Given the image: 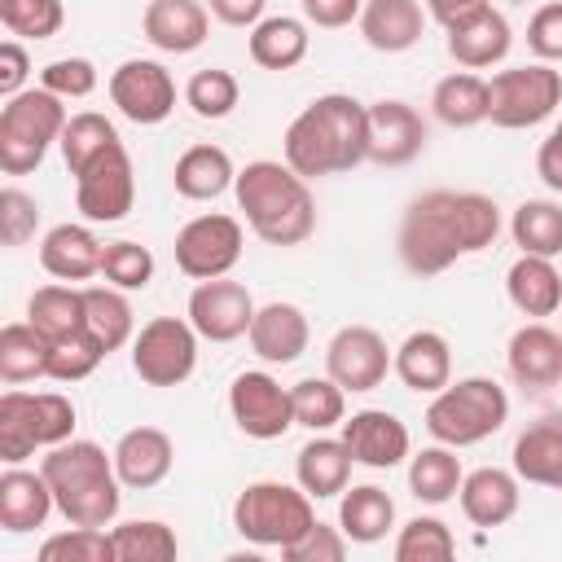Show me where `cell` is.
Here are the masks:
<instances>
[{
    "label": "cell",
    "mask_w": 562,
    "mask_h": 562,
    "mask_svg": "<svg viewBox=\"0 0 562 562\" xmlns=\"http://www.w3.org/2000/svg\"><path fill=\"white\" fill-rule=\"evenodd\" d=\"M496 233H501L496 198L479 189H426L404 206L395 250L413 277H439L457 259L487 250Z\"/></svg>",
    "instance_id": "6da1fadb"
},
{
    "label": "cell",
    "mask_w": 562,
    "mask_h": 562,
    "mask_svg": "<svg viewBox=\"0 0 562 562\" xmlns=\"http://www.w3.org/2000/svg\"><path fill=\"white\" fill-rule=\"evenodd\" d=\"M281 158L303 180L342 176L369 162V105L351 92H325L307 101L281 136Z\"/></svg>",
    "instance_id": "7a4b0ae2"
},
{
    "label": "cell",
    "mask_w": 562,
    "mask_h": 562,
    "mask_svg": "<svg viewBox=\"0 0 562 562\" xmlns=\"http://www.w3.org/2000/svg\"><path fill=\"white\" fill-rule=\"evenodd\" d=\"M237 211L268 246H303L316 228V198L307 180L281 158H255L237 171Z\"/></svg>",
    "instance_id": "3957f363"
},
{
    "label": "cell",
    "mask_w": 562,
    "mask_h": 562,
    "mask_svg": "<svg viewBox=\"0 0 562 562\" xmlns=\"http://www.w3.org/2000/svg\"><path fill=\"white\" fill-rule=\"evenodd\" d=\"M57 514L75 527H110L119 518L123 505V483L114 470V452H105L92 439H66L57 448H48V457L40 461Z\"/></svg>",
    "instance_id": "277c9868"
},
{
    "label": "cell",
    "mask_w": 562,
    "mask_h": 562,
    "mask_svg": "<svg viewBox=\"0 0 562 562\" xmlns=\"http://www.w3.org/2000/svg\"><path fill=\"white\" fill-rule=\"evenodd\" d=\"M422 422H426L435 443L470 448V443L492 439L509 422V395L496 378H483V373L457 378V382H448L443 391L430 395Z\"/></svg>",
    "instance_id": "5b68a950"
},
{
    "label": "cell",
    "mask_w": 562,
    "mask_h": 562,
    "mask_svg": "<svg viewBox=\"0 0 562 562\" xmlns=\"http://www.w3.org/2000/svg\"><path fill=\"white\" fill-rule=\"evenodd\" d=\"M70 114L57 92L48 88H22L18 97H4L0 110V171L26 176L44 162L53 145H61Z\"/></svg>",
    "instance_id": "8992f818"
},
{
    "label": "cell",
    "mask_w": 562,
    "mask_h": 562,
    "mask_svg": "<svg viewBox=\"0 0 562 562\" xmlns=\"http://www.w3.org/2000/svg\"><path fill=\"white\" fill-rule=\"evenodd\" d=\"M75 435V404L61 391H18L0 395V461L22 465L35 448H57Z\"/></svg>",
    "instance_id": "52a82bcc"
},
{
    "label": "cell",
    "mask_w": 562,
    "mask_h": 562,
    "mask_svg": "<svg viewBox=\"0 0 562 562\" xmlns=\"http://www.w3.org/2000/svg\"><path fill=\"white\" fill-rule=\"evenodd\" d=\"M316 522L312 496L281 479H255L233 501V527L259 549H290Z\"/></svg>",
    "instance_id": "ba28073f"
},
{
    "label": "cell",
    "mask_w": 562,
    "mask_h": 562,
    "mask_svg": "<svg viewBox=\"0 0 562 562\" xmlns=\"http://www.w3.org/2000/svg\"><path fill=\"white\" fill-rule=\"evenodd\" d=\"M487 97H492V105H487L492 127L522 132V127L544 123L562 105V75L549 61L509 66L487 79Z\"/></svg>",
    "instance_id": "9c48e42d"
},
{
    "label": "cell",
    "mask_w": 562,
    "mask_h": 562,
    "mask_svg": "<svg viewBox=\"0 0 562 562\" xmlns=\"http://www.w3.org/2000/svg\"><path fill=\"white\" fill-rule=\"evenodd\" d=\"M198 329L189 316H154L132 338V373L145 386H180L198 369Z\"/></svg>",
    "instance_id": "30bf717a"
},
{
    "label": "cell",
    "mask_w": 562,
    "mask_h": 562,
    "mask_svg": "<svg viewBox=\"0 0 562 562\" xmlns=\"http://www.w3.org/2000/svg\"><path fill=\"white\" fill-rule=\"evenodd\" d=\"M241 246H246L241 220L224 215V211H206V215H193L176 233V268L189 281L228 277L237 268V259H241Z\"/></svg>",
    "instance_id": "8fae6325"
},
{
    "label": "cell",
    "mask_w": 562,
    "mask_h": 562,
    "mask_svg": "<svg viewBox=\"0 0 562 562\" xmlns=\"http://www.w3.org/2000/svg\"><path fill=\"white\" fill-rule=\"evenodd\" d=\"M136 202V171L123 140L101 149L79 176H75V206L88 224H119Z\"/></svg>",
    "instance_id": "7c38bea8"
},
{
    "label": "cell",
    "mask_w": 562,
    "mask_h": 562,
    "mask_svg": "<svg viewBox=\"0 0 562 562\" xmlns=\"http://www.w3.org/2000/svg\"><path fill=\"white\" fill-rule=\"evenodd\" d=\"M228 413H233V426L246 435V439H281L290 426H294V400H290V386H281L268 369H246L233 378L228 386Z\"/></svg>",
    "instance_id": "4fadbf2b"
},
{
    "label": "cell",
    "mask_w": 562,
    "mask_h": 562,
    "mask_svg": "<svg viewBox=\"0 0 562 562\" xmlns=\"http://www.w3.org/2000/svg\"><path fill=\"white\" fill-rule=\"evenodd\" d=\"M110 101L127 123L154 127L176 110V79L154 57H127L110 70Z\"/></svg>",
    "instance_id": "5bb4252c"
},
{
    "label": "cell",
    "mask_w": 562,
    "mask_h": 562,
    "mask_svg": "<svg viewBox=\"0 0 562 562\" xmlns=\"http://www.w3.org/2000/svg\"><path fill=\"white\" fill-rule=\"evenodd\" d=\"M391 364H395V351L386 347V338L373 325H342L325 347V373L351 395L378 391L386 382Z\"/></svg>",
    "instance_id": "9a60e30c"
},
{
    "label": "cell",
    "mask_w": 562,
    "mask_h": 562,
    "mask_svg": "<svg viewBox=\"0 0 562 562\" xmlns=\"http://www.w3.org/2000/svg\"><path fill=\"white\" fill-rule=\"evenodd\" d=\"M255 312H259V307H255L250 290H246L241 281H233V277L198 281L193 294H189V307H184L189 325H193L206 342H233V338H241V334L250 329Z\"/></svg>",
    "instance_id": "2e32d148"
},
{
    "label": "cell",
    "mask_w": 562,
    "mask_h": 562,
    "mask_svg": "<svg viewBox=\"0 0 562 562\" xmlns=\"http://www.w3.org/2000/svg\"><path fill=\"white\" fill-rule=\"evenodd\" d=\"M426 119L400 101V97H382L369 105V162L378 167H408L422 149H426Z\"/></svg>",
    "instance_id": "e0dca14e"
},
{
    "label": "cell",
    "mask_w": 562,
    "mask_h": 562,
    "mask_svg": "<svg viewBox=\"0 0 562 562\" xmlns=\"http://www.w3.org/2000/svg\"><path fill=\"white\" fill-rule=\"evenodd\" d=\"M342 443L351 452L356 465H369V470H395L400 461L413 457V439H408V426L386 413V408H360L342 422Z\"/></svg>",
    "instance_id": "ac0fdd59"
},
{
    "label": "cell",
    "mask_w": 562,
    "mask_h": 562,
    "mask_svg": "<svg viewBox=\"0 0 562 562\" xmlns=\"http://www.w3.org/2000/svg\"><path fill=\"white\" fill-rule=\"evenodd\" d=\"M448 31V57L461 66V70H487V66H496V61H505L509 57V44H514V31H509V18L501 13V9H492V4H483V9H474V13H465V18H457L452 26H443Z\"/></svg>",
    "instance_id": "d6986e66"
},
{
    "label": "cell",
    "mask_w": 562,
    "mask_h": 562,
    "mask_svg": "<svg viewBox=\"0 0 562 562\" xmlns=\"http://www.w3.org/2000/svg\"><path fill=\"white\" fill-rule=\"evenodd\" d=\"M140 31L158 53L184 57L211 40V9L206 0H149Z\"/></svg>",
    "instance_id": "ffe728a7"
},
{
    "label": "cell",
    "mask_w": 562,
    "mask_h": 562,
    "mask_svg": "<svg viewBox=\"0 0 562 562\" xmlns=\"http://www.w3.org/2000/svg\"><path fill=\"white\" fill-rule=\"evenodd\" d=\"M505 364H509V378L522 391H549V386H558L562 382V334L549 329L544 321L518 325L509 334Z\"/></svg>",
    "instance_id": "44dd1931"
},
{
    "label": "cell",
    "mask_w": 562,
    "mask_h": 562,
    "mask_svg": "<svg viewBox=\"0 0 562 562\" xmlns=\"http://www.w3.org/2000/svg\"><path fill=\"white\" fill-rule=\"evenodd\" d=\"M171 465H176V443L158 426H132L114 443V470H119V483L127 492L158 487L171 474Z\"/></svg>",
    "instance_id": "7402d4cb"
},
{
    "label": "cell",
    "mask_w": 562,
    "mask_h": 562,
    "mask_svg": "<svg viewBox=\"0 0 562 562\" xmlns=\"http://www.w3.org/2000/svg\"><path fill=\"white\" fill-rule=\"evenodd\" d=\"M101 259H105V246L88 224L66 220L40 237V268L53 281H70V285L92 281V277H101Z\"/></svg>",
    "instance_id": "603a6c76"
},
{
    "label": "cell",
    "mask_w": 562,
    "mask_h": 562,
    "mask_svg": "<svg viewBox=\"0 0 562 562\" xmlns=\"http://www.w3.org/2000/svg\"><path fill=\"white\" fill-rule=\"evenodd\" d=\"M457 501H461V514L474 527L492 531V527H505L518 514V505H522V479L514 470H501V465H479V470H470L461 479Z\"/></svg>",
    "instance_id": "cb8c5ba5"
},
{
    "label": "cell",
    "mask_w": 562,
    "mask_h": 562,
    "mask_svg": "<svg viewBox=\"0 0 562 562\" xmlns=\"http://www.w3.org/2000/svg\"><path fill=\"white\" fill-rule=\"evenodd\" d=\"M250 351L263 360V364H294L303 351H307V338H312V325L303 316L299 303H285V299H272L255 312L250 329Z\"/></svg>",
    "instance_id": "d4e9b609"
},
{
    "label": "cell",
    "mask_w": 562,
    "mask_h": 562,
    "mask_svg": "<svg viewBox=\"0 0 562 562\" xmlns=\"http://www.w3.org/2000/svg\"><path fill=\"white\" fill-rule=\"evenodd\" d=\"M426 9L422 0H364L360 9V35L373 53H408L426 35Z\"/></svg>",
    "instance_id": "484cf974"
},
{
    "label": "cell",
    "mask_w": 562,
    "mask_h": 562,
    "mask_svg": "<svg viewBox=\"0 0 562 562\" xmlns=\"http://www.w3.org/2000/svg\"><path fill=\"white\" fill-rule=\"evenodd\" d=\"M391 373L417 391V395H435L452 382V347L439 329H413L400 347H395V364Z\"/></svg>",
    "instance_id": "4316f807"
},
{
    "label": "cell",
    "mask_w": 562,
    "mask_h": 562,
    "mask_svg": "<svg viewBox=\"0 0 562 562\" xmlns=\"http://www.w3.org/2000/svg\"><path fill=\"white\" fill-rule=\"evenodd\" d=\"M53 509H57V501H53V487H48L44 470L9 465V470L0 474V527H4L9 536L40 531Z\"/></svg>",
    "instance_id": "83f0119b"
},
{
    "label": "cell",
    "mask_w": 562,
    "mask_h": 562,
    "mask_svg": "<svg viewBox=\"0 0 562 562\" xmlns=\"http://www.w3.org/2000/svg\"><path fill=\"white\" fill-rule=\"evenodd\" d=\"M351 452L342 443V435H316L299 448L294 457V479L299 487L312 496V501H329V496H342L347 492V479H351Z\"/></svg>",
    "instance_id": "f1b7e54d"
},
{
    "label": "cell",
    "mask_w": 562,
    "mask_h": 562,
    "mask_svg": "<svg viewBox=\"0 0 562 562\" xmlns=\"http://www.w3.org/2000/svg\"><path fill=\"white\" fill-rule=\"evenodd\" d=\"M505 294L522 316L544 321L562 307V272L544 255H518L505 272Z\"/></svg>",
    "instance_id": "f546056e"
},
{
    "label": "cell",
    "mask_w": 562,
    "mask_h": 562,
    "mask_svg": "<svg viewBox=\"0 0 562 562\" xmlns=\"http://www.w3.org/2000/svg\"><path fill=\"white\" fill-rule=\"evenodd\" d=\"M514 474L536 487L562 492V417H540L514 439Z\"/></svg>",
    "instance_id": "4dcf8cb0"
},
{
    "label": "cell",
    "mask_w": 562,
    "mask_h": 562,
    "mask_svg": "<svg viewBox=\"0 0 562 562\" xmlns=\"http://www.w3.org/2000/svg\"><path fill=\"white\" fill-rule=\"evenodd\" d=\"M171 184L189 202H211L237 184V167L224 145H189L171 167Z\"/></svg>",
    "instance_id": "1f68e13d"
},
{
    "label": "cell",
    "mask_w": 562,
    "mask_h": 562,
    "mask_svg": "<svg viewBox=\"0 0 562 562\" xmlns=\"http://www.w3.org/2000/svg\"><path fill=\"white\" fill-rule=\"evenodd\" d=\"M307 26H312L307 18H290V13L259 18L250 26V61L263 70H294L312 48Z\"/></svg>",
    "instance_id": "d6a6232c"
},
{
    "label": "cell",
    "mask_w": 562,
    "mask_h": 562,
    "mask_svg": "<svg viewBox=\"0 0 562 562\" xmlns=\"http://www.w3.org/2000/svg\"><path fill=\"white\" fill-rule=\"evenodd\" d=\"M487 105H492L487 79L474 75V70H452V75H443V79L435 83V92H430L435 119H439L443 127H457V132L487 123Z\"/></svg>",
    "instance_id": "836d02e7"
},
{
    "label": "cell",
    "mask_w": 562,
    "mask_h": 562,
    "mask_svg": "<svg viewBox=\"0 0 562 562\" xmlns=\"http://www.w3.org/2000/svg\"><path fill=\"white\" fill-rule=\"evenodd\" d=\"M338 527L351 544H378L395 527V501L378 483H356L338 501Z\"/></svg>",
    "instance_id": "e575fe53"
},
{
    "label": "cell",
    "mask_w": 562,
    "mask_h": 562,
    "mask_svg": "<svg viewBox=\"0 0 562 562\" xmlns=\"http://www.w3.org/2000/svg\"><path fill=\"white\" fill-rule=\"evenodd\" d=\"M26 321L44 334V338H66L75 329L88 325V303H83V285L70 281H48L26 299Z\"/></svg>",
    "instance_id": "d590c367"
},
{
    "label": "cell",
    "mask_w": 562,
    "mask_h": 562,
    "mask_svg": "<svg viewBox=\"0 0 562 562\" xmlns=\"http://www.w3.org/2000/svg\"><path fill=\"white\" fill-rule=\"evenodd\" d=\"M48 356H53V338H44L31 321H9L0 329V378H4V386L48 378Z\"/></svg>",
    "instance_id": "8d00e7d4"
},
{
    "label": "cell",
    "mask_w": 562,
    "mask_h": 562,
    "mask_svg": "<svg viewBox=\"0 0 562 562\" xmlns=\"http://www.w3.org/2000/svg\"><path fill=\"white\" fill-rule=\"evenodd\" d=\"M461 479H465L461 457L448 443H430L408 457V492L422 505H448L461 492Z\"/></svg>",
    "instance_id": "74e56055"
},
{
    "label": "cell",
    "mask_w": 562,
    "mask_h": 562,
    "mask_svg": "<svg viewBox=\"0 0 562 562\" xmlns=\"http://www.w3.org/2000/svg\"><path fill=\"white\" fill-rule=\"evenodd\" d=\"M509 237L522 255L558 259L562 255V202H553V198L518 202L514 215H509Z\"/></svg>",
    "instance_id": "f35d334b"
},
{
    "label": "cell",
    "mask_w": 562,
    "mask_h": 562,
    "mask_svg": "<svg viewBox=\"0 0 562 562\" xmlns=\"http://www.w3.org/2000/svg\"><path fill=\"white\" fill-rule=\"evenodd\" d=\"M83 303H88V329L105 351H119L136 338V312L127 303V290L119 285H83Z\"/></svg>",
    "instance_id": "ab89813d"
},
{
    "label": "cell",
    "mask_w": 562,
    "mask_h": 562,
    "mask_svg": "<svg viewBox=\"0 0 562 562\" xmlns=\"http://www.w3.org/2000/svg\"><path fill=\"white\" fill-rule=\"evenodd\" d=\"M294 400V426H307L312 435H325L347 422V391L325 373V378H303L290 386Z\"/></svg>",
    "instance_id": "60d3db41"
},
{
    "label": "cell",
    "mask_w": 562,
    "mask_h": 562,
    "mask_svg": "<svg viewBox=\"0 0 562 562\" xmlns=\"http://www.w3.org/2000/svg\"><path fill=\"white\" fill-rule=\"evenodd\" d=\"M114 540V562H171L180 553V540L167 522L158 518H132V522H119L110 531Z\"/></svg>",
    "instance_id": "b9f144b4"
},
{
    "label": "cell",
    "mask_w": 562,
    "mask_h": 562,
    "mask_svg": "<svg viewBox=\"0 0 562 562\" xmlns=\"http://www.w3.org/2000/svg\"><path fill=\"white\" fill-rule=\"evenodd\" d=\"M119 140V132H114V123L105 119V114H97V110H79V114H70V123H66V132H61V162H66V171L70 176H79L101 149H110Z\"/></svg>",
    "instance_id": "7bdbcfd3"
},
{
    "label": "cell",
    "mask_w": 562,
    "mask_h": 562,
    "mask_svg": "<svg viewBox=\"0 0 562 562\" xmlns=\"http://www.w3.org/2000/svg\"><path fill=\"white\" fill-rule=\"evenodd\" d=\"M457 553V536L443 518L435 514H417L400 527L395 536V562H443Z\"/></svg>",
    "instance_id": "ee69618b"
},
{
    "label": "cell",
    "mask_w": 562,
    "mask_h": 562,
    "mask_svg": "<svg viewBox=\"0 0 562 562\" xmlns=\"http://www.w3.org/2000/svg\"><path fill=\"white\" fill-rule=\"evenodd\" d=\"M241 101V83L233 70H220V66H206L198 70L189 83H184V105L198 114V119H228Z\"/></svg>",
    "instance_id": "f6af8a7d"
},
{
    "label": "cell",
    "mask_w": 562,
    "mask_h": 562,
    "mask_svg": "<svg viewBox=\"0 0 562 562\" xmlns=\"http://www.w3.org/2000/svg\"><path fill=\"white\" fill-rule=\"evenodd\" d=\"M105 356H110V351H105V347L92 338V329L83 325V329H75V334H66V338L53 342L48 378H53V382H83V378L97 373V364H101Z\"/></svg>",
    "instance_id": "bcb514c9"
},
{
    "label": "cell",
    "mask_w": 562,
    "mask_h": 562,
    "mask_svg": "<svg viewBox=\"0 0 562 562\" xmlns=\"http://www.w3.org/2000/svg\"><path fill=\"white\" fill-rule=\"evenodd\" d=\"M0 22L18 40H53L66 22L61 0H0Z\"/></svg>",
    "instance_id": "7dc6e473"
},
{
    "label": "cell",
    "mask_w": 562,
    "mask_h": 562,
    "mask_svg": "<svg viewBox=\"0 0 562 562\" xmlns=\"http://www.w3.org/2000/svg\"><path fill=\"white\" fill-rule=\"evenodd\" d=\"M114 562V540L105 527H75L70 531H57L40 544V562Z\"/></svg>",
    "instance_id": "c3c4849f"
},
{
    "label": "cell",
    "mask_w": 562,
    "mask_h": 562,
    "mask_svg": "<svg viewBox=\"0 0 562 562\" xmlns=\"http://www.w3.org/2000/svg\"><path fill=\"white\" fill-rule=\"evenodd\" d=\"M101 277L110 281V285H119V290H145L149 281H154V255H149V246H140V241H105V259H101Z\"/></svg>",
    "instance_id": "681fc988"
},
{
    "label": "cell",
    "mask_w": 562,
    "mask_h": 562,
    "mask_svg": "<svg viewBox=\"0 0 562 562\" xmlns=\"http://www.w3.org/2000/svg\"><path fill=\"white\" fill-rule=\"evenodd\" d=\"M40 228V202L18 189V184H4L0 189V241L4 246H26Z\"/></svg>",
    "instance_id": "f907efd6"
},
{
    "label": "cell",
    "mask_w": 562,
    "mask_h": 562,
    "mask_svg": "<svg viewBox=\"0 0 562 562\" xmlns=\"http://www.w3.org/2000/svg\"><path fill=\"white\" fill-rule=\"evenodd\" d=\"M40 88L57 92L61 101H79L97 92V66L88 57H57L40 70Z\"/></svg>",
    "instance_id": "816d5d0a"
},
{
    "label": "cell",
    "mask_w": 562,
    "mask_h": 562,
    "mask_svg": "<svg viewBox=\"0 0 562 562\" xmlns=\"http://www.w3.org/2000/svg\"><path fill=\"white\" fill-rule=\"evenodd\" d=\"M347 536L342 527H325V522H312L290 549H281L285 562H342L347 558Z\"/></svg>",
    "instance_id": "f5cc1de1"
},
{
    "label": "cell",
    "mask_w": 562,
    "mask_h": 562,
    "mask_svg": "<svg viewBox=\"0 0 562 562\" xmlns=\"http://www.w3.org/2000/svg\"><path fill=\"white\" fill-rule=\"evenodd\" d=\"M527 48L540 61H562V0H549L527 22Z\"/></svg>",
    "instance_id": "db71d44e"
},
{
    "label": "cell",
    "mask_w": 562,
    "mask_h": 562,
    "mask_svg": "<svg viewBox=\"0 0 562 562\" xmlns=\"http://www.w3.org/2000/svg\"><path fill=\"white\" fill-rule=\"evenodd\" d=\"M364 0H303V18L321 31H338V26H351L360 18Z\"/></svg>",
    "instance_id": "11a10c76"
},
{
    "label": "cell",
    "mask_w": 562,
    "mask_h": 562,
    "mask_svg": "<svg viewBox=\"0 0 562 562\" xmlns=\"http://www.w3.org/2000/svg\"><path fill=\"white\" fill-rule=\"evenodd\" d=\"M26 75H31V57H26L22 40H4L0 44V97H18Z\"/></svg>",
    "instance_id": "9f6ffc18"
},
{
    "label": "cell",
    "mask_w": 562,
    "mask_h": 562,
    "mask_svg": "<svg viewBox=\"0 0 562 562\" xmlns=\"http://www.w3.org/2000/svg\"><path fill=\"white\" fill-rule=\"evenodd\" d=\"M536 176L544 180L549 193H562V119H558V127L536 149Z\"/></svg>",
    "instance_id": "6f0895ef"
},
{
    "label": "cell",
    "mask_w": 562,
    "mask_h": 562,
    "mask_svg": "<svg viewBox=\"0 0 562 562\" xmlns=\"http://www.w3.org/2000/svg\"><path fill=\"white\" fill-rule=\"evenodd\" d=\"M211 18L224 22V26H255L268 9V0H206Z\"/></svg>",
    "instance_id": "680465c9"
},
{
    "label": "cell",
    "mask_w": 562,
    "mask_h": 562,
    "mask_svg": "<svg viewBox=\"0 0 562 562\" xmlns=\"http://www.w3.org/2000/svg\"><path fill=\"white\" fill-rule=\"evenodd\" d=\"M483 4H492V0H426V13H430L439 26H452L457 18H465V13L483 9Z\"/></svg>",
    "instance_id": "91938a15"
}]
</instances>
